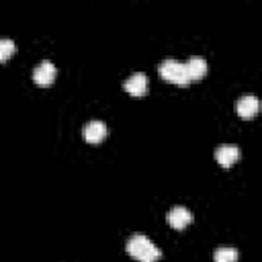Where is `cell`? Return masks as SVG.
<instances>
[{
    "label": "cell",
    "instance_id": "obj_1",
    "mask_svg": "<svg viewBox=\"0 0 262 262\" xmlns=\"http://www.w3.org/2000/svg\"><path fill=\"white\" fill-rule=\"evenodd\" d=\"M127 252L139 262H158L162 256L160 248L143 233H135L127 239Z\"/></svg>",
    "mask_w": 262,
    "mask_h": 262
},
{
    "label": "cell",
    "instance_id": "obj_2",
    "mask_svg": "<svg viewBox=\"0 0 262 262\" xmlns=\"http://www.w3.org/2000/svg\"><path fill=\"white\" fill-rule=\"evenodd\" d=\"M160 74L166 78V80H170V82H176V84H182V86H186L190 80H188V76H186V70H184V63L182 61H178V59H172V57H168V59H164L162 63H160Z\"/></svg>",
    "mask_w": 262,
    "mask_h": 262
},
{
    "label": "cell",
    "instance_id": "obj_3",
    "mask_svg": "<svg viewBox=\"0 0 262 262\" xmlns=\"http://www.w3.org/2000/svg\"><path fill=\"white\" fill-rule=\"evenodd\" d=\"M123 88L133 96H141L147 92V76L143 72H135L123 82Z\"/></svg>",
    "mask_w": 262,
    "mask_h": 262
},
{
    "label": "cell",
    "instance_id": "obj_4",
    "mask_svg": "<svg viewBox=\"0 0 262 262\" xmlns=\"http://www.w3.org/2000/svg\"><path fill=\"white\" fill-rule=\"evenodd\" d=\"M215 158L217 162L223 166V168H229L235 164V160L239 158V147L235 143H221L215 151Z\"/></svg>",
    "mask_w": 262,
    "mask_h": 262
},
{
    "label": "cell",
    "instance_id": "obj_5",
    "mask_svg": "<svg viewBox=\"0 0 262 262\" xmlns=\"http://www.w3.org/2000/svg\"><path fill=\"white\" fill-rule=\"evenodd\" d=\"M55 66L51 63V61H47V59H43L35 70H33V80L37 82V84H41V86H47V84H51L53 80H55Z\"/></svg>",
    "mask_w": 262,
    "mask_h": 262
},
{
    "label": "cell",
    "instance_id": "obj_6",
    "mask_svg": "<svg viewBox=\"0 0 262 262\" xmlns=\"http://www.w3.org/2000/svg\"><path fill=\"white\" fill-rule=\"evenodd\" d=\"M190 221H192V213H190L186 207H182V205H176V207H172V209L168 211V223H170L172 227H176V229L186 227Z\"/></svg>",
    "mask_w": 262,
    "mask_h": 262
},
{
    "label": "cell",
    "instance_id": "obj_7",
    "mask_svg": "<svg viewBox=\"0 0 262 262\" xmlns=\"http://www.w3.org/2000/svg\"><path fill=\"white\" fill-rule=\"evenodd\" d=\"M104 137H106V125H104L102 121L94 119V121L86 123V127H84V139H86V141L98 143V141H102Z\"/></svg>",
    "mask_w": 262,
    "mask_h": 262
},
{
    "label": "cell",
    "instance_id": "obj_8",
    "mask_svg": "<svg viewBox=\"0 0 262 262\" xmlns=\"http://www.w3.org/2000/svg\"><path fill=\"white\" fill-rule=\"evenodd\" d=\"M258 98L254 96V94H246V96H242V98H237V102H235V108H237V113H239V117H244V119H250V117H254L256 113H258Z\"/></svg>",
    "mask_w": 262,
    "mask_h": 262
},
{
    "label": "cell",
    "instance_id": "obj_9",
    "mask_svg": "<svg viewBox=\"0 0 262 262\" xmlns=\"http://www.w3.org/2000/svg\"><path fill=\"white\" fill-rule=\"evenodd\" d=\"M184 70H186V76L188 80H199L207 74V61L201 57V55H192L186 63H184Z\"/></svg>",
    "mask_w": 262,
    "mask_h": 262
},
{
    "label": "cell",
    "instance_id": "obj_10",
    "mask_svg": "<svg viewBox=\"0 0 262 262\" xmlns=\"http://www.w3.org/2000/svg\"><path fill=\"white\" fill-rule=\"evenodd\" d=\"M215 262H237V250L233 246H221L215 250Z\"/></svg>",
    "mask_w": 262,
    "mask_h": 262
},
{
    "label": "cell",
    "instance_id": "obj_11",
    "mask_svg": "<svg viewBox=\"0 0 262 262\" xmlns=\"http://www.w3.org/2000/svg\"><path fill=\"white\" fill-rule=\"evenodd\" d=\"M14 49H16V45H14L12 39H8V37H0V61L8 59V57L14 53Z\"/></svg>",
    "mask_w": 262,
    "mask_h": 262
}]
</instances>
